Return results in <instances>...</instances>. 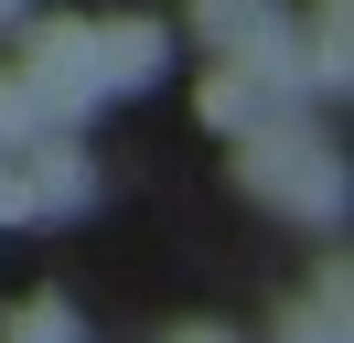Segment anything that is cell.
Listing matches in <instances>:
<instances>
[{
    "label": "cell",
    "mask_w": 354,
    "mask_h": 343,
    "mask_svg": "<svg viewBox=\"0 0 354 343\" xmlns=\"http://www.w3.org/2000/svg\"><path fill=\"white\" fill-rule=\"evenodd\" d=\"M236 183L268 193V204H290V214H333V204H344V172H333L311 140H247Z\"/></svg>",
    "instance_id": "obj_1"
},
{
    "label": "cell",
    "mask_w": 354,
    "mask_h": 343,
    "mask_svg": "<svg viewBox=\"0 0 354 343\" xmlns=\"http://www.w3.org/2000/svg\"><path fill=\"white\" fill-rule=\"evenodd\" d=\"M86 64H97V86H151L161 75V21H108V33H86Z\"/></svg>",
    "instance_id": "obj_2"
},
{
    "label": "cell",
    "mask_w": 354,
    "mask_h": 343,
    "mask_svg": "<svg viewBox=\"0 0 354 343\" xmlns=\"http://www.w3.org/2000/svg\"><path fill=\"white\" fill-rule=\"evenodd\" d=\"M11 343H75V311L65 300H22L11 311Z\"/></svg>",
    "instance_id": "obj_3"
},
{
    "label": "cell",
    "mask_w": 354,
    "mask_h": 343,
    "mask_svg": "<svg viewBox=\"0 0 354 343\" xmlns=\"http://www.w3.org/2000/svg\"><path fill=\"white\" fill-rule=\"evenodd\" d=\"M22 140H44V107L22 97V75H0V150H22Z\"/></svg>",
    "instance_id": "obj_4"
},
{
    "label": "cell",
    "mask_w": 354,
    "mask_h": 343,
    "mask_svg": "<svg viewBox=\"0 0 354 343\" xmlns=\"http://www.w3.org/2000/svg\"><path fill=\"white\" fill-rule=\"evenodd\" d=\"M172 343H225V333H215V322H194V333H172Z\"/></svg>",
    "instance_id": "obj_5"
},
{
    "label": "cell",
    "mask_w": 354,
    "mask_h": 343,
    "mask_svg": "<svg viewBox=\"0 0 354 343\" xmlns=\"http://www.w3.org/2000/svg\"><path fill=\"white\" fill-rule=\"evenodd\" d=\"M11 11H22V0H0V21H11Z\"/></svg>",
    "instance_id": "obj_6"
}]
</instances>
